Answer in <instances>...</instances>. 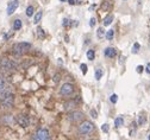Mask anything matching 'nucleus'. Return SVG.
I'll return each instance as SVG.
<instances>
[{
    "mask_svg": "<svg viewBox=\"0 0 150 140\" xmlns=\"http://www.w3.org/2000/svg\"><path fill=\"white\" fill-rule=\"evenodd\" d=\"M31 47V44L30 43H25V42H20V43H17L13 45V53L16 56H20L24 52H26L27 50Z\"/></svg>",
    "mask_w": 150,
    "mask_h": 140,
    "instance_id": "1",
    "label": "nucleus"
},
{
    "mask_svg": "<svg viewBox=\"0 0 150 140\" xmlns=\"http://www.w3.org/2000/svg\"><path fill=\"white\" fill-rule=\"evenodd\" d=\"M93 129H94V125L91 121H83L79 126V133L82 134V135H86V134L92 133Z\"/></svg>",
    "mask_w": 150,
    "mask_h": 140,
    "instance_id": "2",
    "label": "nucleus"
},
{
    "mask_svg": "<svg viewBox=\"0 0 150 140\" xmlns=\"http://www.w3.org/2000/svg\"><path fill=\"white\" fill-rule=\"evenodd\" d=\"M8 94H11V87H10V84L7 83L6 80L0 78V99L2 100Z\"/></svg>",
    "mask_w": 150,
    "mask_h": 140,
    "instance_id": "3",
    "label": "nucleus"
},
{
    "mask_svg": "<svg viewBox=\"0 0 150 140\" xmlns=\"http://www.w3.org/2000/svg\"><path fill=\"white\" fill-rule=\"evenodd\" d=\"M1 103H2V107H4V108H11L14 103L13 94L11 93V94H8V95H6V96L1 100Z\"/></svg>",
    "mask_w": 150,
    "mask_h": 140,
    "instance_id": "4",
    "label": "nucleus"
},
{
    "mask_svg": "<svg viewBox=\"0 0 150 140\" xmlns=\"http://www.w3.org/2000/svg\"><path fill=\"white\" fill-rule=\"evenodd\" d=\"M36 140H50L49 131L47 128H41L36 133Z\"/></svg>",
    "mask_w": 150,
    "mask_h": 140,
    "instance_id": "5",
    "label": "nucleus"
},
{
    "mask_svg": "<svg viewBox=\"0 0 150 140\" xmlns=\"http://www.w3.org/2000/svg\"><path fill=\"white\" fill-rule=\"evenodd\" d=\"M73 92H74V87H73L72 83H64L60 89V93L63 96H68L70 94H73Z\"/></svg>",
    "mask_w": 150,
    "mask_h": 140,
    "instance_id": "6",
    "label": "nucleus"
},
{
    "mask_svg": "<svg viewBox=\"0 0 150 140\" xmlns=\"http://www.w3.org/2000/svg\"><path fill=\"white\" fill-rule=\"evenodd\" d=\"M14 67H16V64H14L12 61L7 60V58H1L0 60V68L1 69H4V70H11Z\"/></svg>",
    "mask_w": 150,
    "mask_h": 140,
    "instance_id": "7",
    "label": "nucleus"
},
{
    "mask_svg": "<svg viewBox=\"0 0 150 140\" xmlns=\"http://www.w3.org/2000/svg\"><path fill=\"white\" fill-rule=\"evenodd\" d=\"M83 113L82 112H80V110H75V112H73V113L69 114V119L72 121H75V122H77V121H80L83 119Z\"/></svg>",
    "mask_w": 150,
    "mask_h": 140,
    "instance_id": "8",
    "label": "nucleus"
},
{
    "mask_svg": "<svg viewBox=\"0 0 150 140\" xmlns=\"http://www.w3.org/2000/svg\"><path fill=\"white\" fill-rule=\"evenodd\" d=\"M18 6H19V1H18V0H13V1H11V2L8 4V6H7V14H8V16L13 14L14 11L18 8Z\"/></svg>",
    "mask_w": 150,
    "mask_h": 140,
    "instance_id": "9",
    "label": "nucleus"
},
{
    "mask_svg": "<svg viewBox=\"0 0 150 140\" xmlns=\"http://www.w3.org/2000/svg\"><path fill=\"white\" fill-rule=\"evenodd\" d=\"M17 122H18L21 127H27L29 125H30L29 119H27L26 116H24V115H18V118H17Z\"/></svg>",
    "mask_w": 150,
    "mask_h": 140,
    "instance_id": "10",
    "label": "nucleus"
},
{
    "mask_svg": "<svg viewBox=\"0 0 150 140\" xmlns=\"http://www.w3.org/2000/svg\"><path fill=\"white\" fill-rule=\"evenodd\" d=\"M104 53H105V56L106 57H109V58H113L114 56L117 55V51L114 47H106L105 49V51H104Z\"/></svg>",
    "mask_w": 150,
    "mask_h": 140,
    "instance_id": "11",
    "label": "nucleus"
},
{
    "mask_svg": "<svg viewBox=\"0 0 150 140\" xmlns=\"http://www.w3.org/2000/svg\"><path fill=\"white\" fill-rule=\"evenodd\" d=\"M21 26H23V23H21L20 19H16L13 23V30H16V31H18V30H20Z\"/></svg>",
    "mask_w": 150,
    "mask_h": 140,
    "instance_id": "12",
    "label": "nucleus"
},
{
    "mask_svg": "<svg viewBox=\"0 0 150 140\" xmlns=\"http://www.w3.org/2000/svg\"><path fill=\"white\" fill-rule=\"evenodd\" d=\"M2 120H4L5 124H8V125H12V124L14 122V119H13V116H12V115H5Z\"/></svg>",
    "mask_w": 150,
    "mask_h": 140,
    "instance_id": "13",
    "label": "nucleus"
},
{
    "mask_svg": "<svg viewBox=\"0 0 150 140\" xmlns=\"http://www.w3.org/2000/svg\"><path fill=\"white\" fill-rule=\"evenodd\" d=\"M112 21H113V16L110 14V16H107V17L104 19V26H109Z\"/></svg>",
    "mask_w": 150,
    "mask_h": 140,
    "instance_id": "14",
    "label": "nucleus"
},
{
    "mask_svg": "<svg viewBox=\"0 0 150 140\" xmlns=\"http://www.w3.org/2000/svg\"><path fill=\"white\" fill-rule=\"evenodd\" d=\"M114 125H116L117 127H122L124 125V119L122 116H118L116 120H114Z\"/></svg>",
    "mask_w": 150,
    "mask_h": 140,
    "instance_id": "15",
    "label": "nucleus"
},
{
    "mask_svg": "<svg viewBox=\"0 0 150 140\" xmlns=\"http://www.w3.org/2000/svg\"><path fill=\"white\" fill-rule=\"evenodd\" d=\"M105 37L107 38V40H112L113 37H114V31H113V30H109V31L105 33Z\"/></svg>",
    "mask_w": 150,
    "mask_h": 140,
    "instance_id": "16",
    "label": "nucleus"
},
{
    "mask_svg": "<svg viewBox=\"0 0 150 140\" xmlns=\"http://www.w3.org/2000/svg\"><path fill=\"white\" fill-rule=\"evenodd\" d=\"M102 74H104V73H102L101 69H100V68H96V69H95V80L96 81H99L100 78H101Z\"/></svg>",
    "mask_w": 150,
    "mask_h": 140,
    "instance_id": "17",
    "label": "nucleus"
},
{
    "mask_svg": "<svg viewBox=\"0 0 150 140\" xmlns=\"http://www.w3.org/2000/svg\"><path fill=\"white\" fill-rule=\"evenodd\" d=\"M34 11H35L34 6H31V5H30V6L26 7V12H25V13H26L27 17H32V16H34Z\"/></svg>",
    "mask_w": 150,
    "mask_h": 140,
    "instance_id": "18",
    "label": "nucleus"
},
{
    "mask_svg": "<svg viewBox=\"0 0 150 140\" xmlns=\"http://www.w3.org/2000/svg\"><path fill=\"white\" fill-rule=\"evenodd\" d=\"M94 57H95L94 50H88V51H87V58H88L89 61H93L94 60Z\"/></svg>",
    "mask_w": 150,
    "mask_h": 140,
    "instance_id": "19",
    "label": "nucleus"
},
{
    "mask_svg": "<svg viewBox=\"0 0 150 140\" xmlns=\"http://www.w3.org/2000/svg\"><path fill=\"white\" fill-rule=\"evenodd\" d=\"M74 106H75V101H68V102L64 103V109L68 110V109H70L72 107H74Z\"/></svg>",
    "mask_w": 150,
    "mask_h": 140,
    "instance_id": "20",
    "label": "nucleus"
},
{
    "mask_svg": "<svg viewBox=\"0 0 150 140\" xmlns=\"http://www.w3.org/2000/svg\"><path fill=\"white\" fill-rule=\"evenodd\" d=\"M96 36H98V38H104V36H105V31H104V29L102 27H99L98 29V31H96Z\"/></svg>",
    "mask_w": 150,
    "mask_h": 140,
    "instance_id": "21",
    "label": "nucleus"
},
{
    "mask_svg": "<svg viewBox=\"0 0 150 140\" xmlns=\"http://www.w3.org/2000/svg\"><path fill=\"white\" fill-rule=\"evenodd\" d=\"M42 16H43V12H42V11H39V12H37V14L35 16V24H37L38 21H41Z\"/></svg>",
    "mask_w": 150,
    "mask_h": 140,
    "instance_id": "22",
    "label": "nucleus"
},
{
    "mask_svg": "<svg viewBox=\"0 0 150 140\" xmlns=\"http://www.w3.org/2000/svg\"><path fill=\"white\" fill-rule=\"evenodd\" d=\"M145 122H147V119H145V116H144V115H141V116L138 118V125H139V126H143Z\"/></svg>",
    "mask_w": 150,
    "mask_h": 140,
    "instance_id": "23",
    "label": "nucleus"
},
{
    "mask_svg": "<svg viewBox=\"0 0 150 140\" xmlns=\"http://www.w3.org/2000/svg\"><path fill=\"white\" fill-rule=\"evenodd\" d=\"M139 47H141V45H139L138 43H135V44H133V47H132V53L138 52V51H139Z\"/></svg>",
    "mask_w": 150,
    "mask_h": 140,
    "instance_id": "24",
    "label": "nucleus"
},
{
    "mask_svg": "<svg viewBox=\"0 0 150 140\" xmlns=\"http://www.w3.org/2000/svg\"><path fill=\"white\" fill-rule=\"evenodd\" d=\"M80 69H81V73L83 74V75H86V74H87L88 68H87V65H86V64H83V63H82L81 65H80Z\"/></svg>",
    "mask_w": 150,
    "mask_h": 140,
    "instance_id": "25",
    "label": "nucleus"
},
{
    "mask_svg": "<svg viewBox=\"0 0 150 140\" xmlns=\"http://www.w3.org/2000/svg\"><path fill=\"white\" fill-rule=\"evenodd\" d=\"M117 100H118V96H117L116 94H112L111 96H110V101L114 105V103H117Z\"/></svg>",
    "mask_w": 150,
    "mask_h": 140,
    "instance_id": "26",
    "label": "nucleus"
},
{
    "mask_svg": "<svg viewBox=\"0 0 150 140\" xmlns=\"http://www.w3.org/2000/svg\"><path fill=\"white\" fill-rule=\"evenodd\" d=\"M37 34H38L39 38H44V36H45V33L43 32V30H42L41 27H37Z\"/></svg>",
    "mask_w": 150,
    "mask_h": 140,
    "instance_id": "27",
    "label": "nucleus"
},
{
    "mask_svg": "<svg viewBox=\"0 0 150 140\" xmlns=\"http://www.w3.org/2000/svg\"><path fill=\"white\" fill-rule=\"evenodd\" d=\"M101 131L104 133H107V132H109V125H107V124H104L101 126Z\"/></svg>",
    "mask_w": 150,
    "mask_h": 140,
    "instance_id": "28",
    "label": "nucleus"
},
{
    "mask_svg": "<svg viewBox=\"0 0 150 140\" xmlns=\"http://www.w3.org/2000/svg\"><path fill=\"white\" fill-rule=\"evenodd\" d=\"M95 23H96V20H95V18L93 17V18H91V21H89V26H94L95 25Z\"/></svg>",
    "mask_w": 150,
    "mask_h": 140,
    "instance_id": "29",
    "label": "nucleus"
},
{
    "mask_svg": "<svg viewBox=\"0 0 150 140\" xmlns=\"http://www.w3.org/2000/svg\"><path fill=\"white\" fill-rule=\"evenodd\" d=\"M143 69H144V67H143V65H138V67L136 68V71H137V73H138V74H141V73H142V71H143Z\"/></svg>",
    "mask_w": 150,
    "mask_h": 140,
    "instance_id": "30",
    "label": "nucleus"
},
{
    "mask_svg": "<svg viewBox=\"0 0 150 140\" xmlns=\"http://www.w3.org/2000/svg\"><path fill=\"white\" fill-rule=\"evenodd\" d=\"M91 115H92V118H94V119H95L98 114H96V112L94 110V109H92V110H91Z\"/></svg>",
    "mask_w": 150,
    "mask_h": 140,
    "instance_id": "31",
    "label": "nucleus"
},
{
    "mask_svg": "<svg viewBox=\"0 0 150 140\" xmlns=\"http://www.w3.org/2000/svg\"><path fill=\"white\" fill-rule=\"evenodd\" d=\"M62 25H63V26H68V25H69V20L64 19V20H63V23H62Z\"/></svg>",
    "mask_w": 150,
    "mask_h": 140,
    "instance_id": "32",
    "label": "nucleus"
},
{
    "mask_svg": "<svg viewBox=\"0 0 150 140\" xmlns=\"http://www.w3.org/2000/svg\"><path fill=\"white\" fill-rule=\"evenodd\" d=\"M58 81H60V75H55V76H54V82L57 83Z\"/></svg>",
    "mask_w": 150,
    "mask_h": 140,
    "instance_id": "33",
    "label": "nucleus"
},
{
    "mask_svg": "<svg viewBox=\"0 0 150 140\" xmlns=\"http://www.w3.org/2000/svg\"><path fill=\"white\" fill-rule=\"evenodd\" d=\"M145 70H147V73L150 74V63H148L147 64V68H145Z\"/></svg>",
    "mask_w": 150,
    "mask_h": 140,
    "instance_id": "34",
    "label": "nucleus"
},
{
    "mask_svg": "<svg viewBox=\"0 0 150 140\" xmlns=\"http://www.w3.org/2000/svg\"><path fill=\"white\" fill-rule=\"evenodd\" d=\"M10 36H11V34H10V33H6V34H5V36H4V39L6 40L7 38H10Z\"/></svg>",
    "mask_w": 150,
    "mask_h": 140,
    "instance_id": "35",
    "label": "nucleus"
},
{
    "mask_svg": "<svg viewBox=\"0 0 150 140\" xmlns=\"http://www.w3.org/2000/svg\"><path fill=\"white\" fill-rule=\"evenodd\" d=\"M68 2L70 4V5H74V4H75V0H68Z\"/></svg>",
    "mask_w": 150,
    "mask_h": 140,
    "instance_id": "36",
    "label": "nucleus"
},
{
    "mask_svg": "<svg viewBox=\"0 0 150 140\" xmlns=\"http://www.w3.org/2000/svg\"><path fill=\"white\" fill-rule=\"evenodd\" d=\"M96 7V5L94 4V5H91V7H89V10H93V8H95Z\"/></svg>",
    "mask_w": 150,
    "mask_h": 140,
    "instance_id": "37",
    "label": "nucleus"
},
{
    "mask_svg": "<svg viewBox=\"0 0 150 140\" xmlns=\"http://www.w3.org/2000/svg\"><path fill=\"white\" fill-rule=\"evenodd\" d=\"M60 1H66V0H60Z\"/></svg>",
    "mask_w": 150,
    "mask_h": 140,
    "instance_id": "38",
    "label": "nucleus"
},
{
    "mask_svg": "<svg viewBox=\"0 0 150 140\" xmlns=\"http://www.w3.org/2000/svg\"><path fill=\"white\" fill-rule=\"evenodd\" d=\"M89 140H95V139H89Z\"/></svg>",
    "mask_w": 150,
    "mask_h": 140,
    "instance_id": "39",
    "label": "nucleus"
},
{
    "mask_svg": "<svg viewBox=\"0 0 150 140\" xmlns=\"http://www.w3.org/2000/svg\"><path fill=\"white\" fill-rule=\"evenodd\" d=\"M149 140H150V135H149Z\"/></svg>",
    "mask_w": 150,
    "mask_h": 140,
    "instance_id": "40",
    "label": "nucleus"
}]
</instances>
